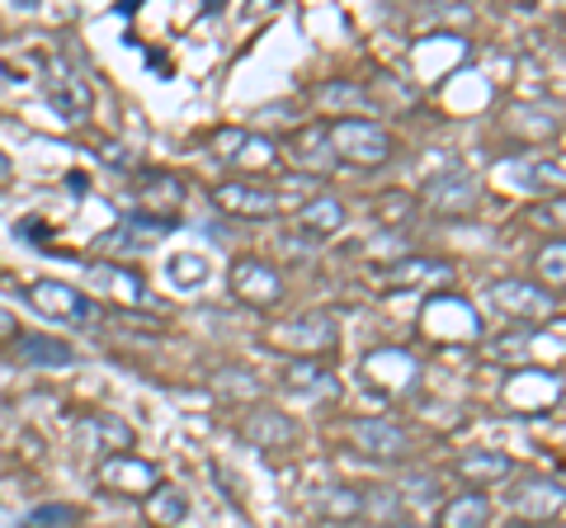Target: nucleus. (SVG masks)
Listing matches in <instances>:
<instances>
[{"label":"nucleus","mask_w":566,"mask_h":528,"mask_svg":"<svg viewBox=\"0 0 566 528\" xmlns=\"http://www.w3.org/2000/svg\"><path fill=\"white\" fill-rule=\"evenodd\" d=\"M326 137H331V151L349 166H382L387 156H392V137H387V128L374 118H359V114L335 118L326 128Z\"/></svg>","instance_id":"obj_1"},{"label":"nucleus","mask_w":566,"mask_h":528,"mask_svg":"<svg viewBox=\"0 0 566 528\" xmlns=\"http://www.w3.org/2000/svg\"><path fill=\"white\" fill-rule=\"evenodd\" d=\"M24 297H29V307H39L48 321H57V326H95L99 321V307L81 288L62 284V278H39V284H29Z\"/></svg>","instance_id":"obj_2"},{"label":"nucleus","mask_w":566,"mask_h":528,"mask_svg":"<svg viewBox=\"0 0 566 528\" xmlns=\"http://www.w3.org/2000/svg\"><path fill=\"white\" fill-rule=\"evenodd\" d=\"M270 340L279 349H289L293 359H322V349H331L340 340V330H335V321L326 311H307V316H297V321H283Z\"/></svg>","instance_id":"obj_3"},{"label":"nucleus","mask_w":566,"mask_h":528,"mask_svg":"<svg viewBox=\"0 0 566 528\" xmlns=\"http://www.w3.org/2000/svg\"><path fill=\"white\" fill-rule=\"evenodd\" d=\"M232 293L241 297L245 307H255V311H270L283 303V274L274 270L270 260H255V255H245L232 264Z\"/></svg>","instance_id":"obj_4"},{"label":"nucleus","mask_w":566,"mask_h":528,"mask_svg":"<svg viewBox=\"0 0 566 528\" xmlns=\"http://www.w3.org/2000/svg\"><path fill=\"white\" fill-rule=\"evenodd\" d=\"M505 505H510V515L547 524V519L566 515V486L562 482H547V477H520L515 486H510Z\"/></svg>","instance_id":"obj_5"},{"label":"nucleus","mask_w":566,"mask_h":528,"mask_svg":"<svg viewBox=\"0 0 566 528\" xmlns=\"http://www.w3.org/2000/svg\"><path fill=\"white\" fill-rule=\"evenodd\" d=\"M48 99H52V109H57L66 123H85L95 109V91H91V81H85L71 62H52L48 66Z\"/></svg>","instance_id":"obj_6"},{"label":"nucleus","mask_w":566,"mask_h":528,"mask_svg":"<svg viewBox=\"0 0 566 528\" xmlns=\"http://www.w3.org/2000/svg\"><path fill=\"white\" fill-rule=\"evenodd\" d=\"M212 203L232 218H279L283 213V193L270 189V184H251V180H227L212 189Z\"/></svg>","instance_id":"obj_7"},{"label":"nucleus","mask_w":566,"mask_h":528,"mask_svg":"<svg viewBox=\"0 0 566 528\" xmlns=\"http://www.w3.org/2000/svg\"><path fill=\"white\" fill-rule=\"evenodd\" d=\"M95 482L104 490H118V496H151L161 486V472H156L147 457H133V453H118V457H104L95 467Z\"/></svg>","instance_id":"obj_8"},{"label":"nucleus","mask_w":566,"mask_h":528,"mask_svg":"<svg viewBox=\"0 0 566 528\" xmlns=\"http://www.w3.org/2000/svg\"><path fill=\"white\" fill-rule=\"evenodd\" d=\"M185 203V184L166 170H151L137 180V199H133V218H151V222H175Z\"/></svg>","instance_id":"obj_9"},{"label":"nucleus","mask_w":566,"mask_h":528,"mask_svg":"<svg viewBox=\"0 0 566 528\" xmlns=\"http://www.w3.org/2000/svg\"><path fill=\"white\" fill-rule=\"evenodd\" d=\"M491 303L505 316H515V321H543V316L553 311V297H547L538 284H524V278H501V284H491Z\"/></svg>","instance_id":"obj_10"},{"label":"nucleus","mask_w":566,"mask_h":528,"mask_svg":"<svg viewBox=\"0 0 566 528\" xmlns=\"http://www.w3.org/2000/svg\"><path fill=\"white\" fill-rule=\"evenodd\" d=\"M81 448L85 453H95V457H118V453H133V430L123 425L118 415H91V420H81Z\"/></svg>","instance_id":"obj_11"},{"label":"nucleus","mask_w":566,"mask_h":528,"mask_svg":"<svg viewBox=\"0 0 566 528\" xmlns=\"http://www.w3.org/2000/svg\"><path fill=\"white\" fill-rule=\"evenodd\" d=\"M349 434H354V444H359L368 457H378V463H392V457H401L411 448V439H406V430L397 420H354Z\"/></svg>","instance_id":"obj_12"},{"label":"nucleus","mask_w":566,"mask_h":528,"mask_svg":"<svg viewBox=\"0 0 566 528\" xmlns=\"http://www.w3.org/2000/svg\"><path fill=\"white\" fill-rule=\"evenodd\" d=\"M424 203H430L434 213H468V208L476 203V180L468 170L434 175V180L424 184Z\"/></svg>","instance_id":"obj_13"},{"label":"nucleus","mask_w":566,"mask_h":528,"mask_svg":"<svg viewBox=\"0 0 566 528\" xmlns=\"http://www.w3.org/2000/svg\"><path fill=\"white\" fill-rule=\"evenodd\" d=\"M283 151H289V161L297 170H307V175L335 166V151H331V137H326L322 123H312V128H297L289 142H283Z\"/></svg>","instance_id":"obj_14"},{"label":"nucleus","mask_w":566,"mask_h":528,"mask_svg":"<svg viewBox=\"0 0 566 528\" xmlns=\"http://www.w3.org/2000/svg\"><path fill=\"white\" fill-rule=\"evenodd\" d=\"M340 226H345V208H340V199H331V193H316V199L297 208V232H307L316 241L340 232Z\"/></svg>","instance_id":"obj_15"},{"label":"nucleus","mask_w":566,"mask_h":528,"mask_svg":"<svg viewBox=\"0 0 566 528\" xmlns=\"http://www.w3.org/2000/svg\"><path fill=\"white\" fill-rule=\"evenodd\" d=\"M486 524H491V500L476 496V490H468V496H458L439 509V528H486Z\"/></svg>","instance_id":"obj_16"},{"label":"nucleus","mask_w":566,"mask_h":528,"mask_svg":"<svg viewBox=\"0 0 566 528\" xmlns=\"http://www.w3.org/2000/svg\"><path fill=\"white\" fill-rule=\"evenodd\" d=\"M283 387H293V392H335V373L322 359H289L283 363Z\"/></svg>","instance_id":"obj_17"},{"label":"nucleus","mask_w":566,"mask_h":528,"mask_svg":"<svg viewBox=\"0 0 566 528\" xmlns=\"http://www.w3.org/2000/svg\"><path fill=\"white\" fill-rule=\"evenodd\" d=\"M20 355L29 363H43V368H66L71 359H76V349L62 345V340H52V336H39V330H20Z\"/></svg>","instance_id":"obj_18"},{"label":"nucleus","mask_w":566,"mask_h":528,"mask_svg":"<svg viewBox=\"0 0 566 528\" xmlns=\"http://www.w3.org/2000/svg\"><path fill=\"white\" fill-rule=\"evenodd\" d=\"M458 472H463L472 486H491V482L515 477V463H510L505 453H468V457H458Z\"/></svg>","instance_id":"obj_19"},{"label":"nucleus","mask_w":566,"mask_h":528,"mask_svg":"<svg viewBox=\"0 0 566 528\" xmlns=\"http://www.w3.org/2000/svg\"><path fill=\"white\" fill-rule=\"evenodd\" d=\"M245 439L260 444V448H283V444H293L297 439V430L274 411H255V415H245Z\"/></svg>","instance_id":"obj_20"},{"label":"nucleus","mask_w":566,"mask_h":528,"mask_svg":"<svg viewBox=\"0 0 566 528\" xmlns=\"http://www.w3.org/2000/svg\"><path fill=\"white\" fill-rule=\"evenodd\" d=\"M189 515V500H185V490H175V486H156L151 496H147V519L156 528H170V524H180Z\"/></svg>","instance_id":"obj_21"},{"label":"nucleus","mask_w":566,"mask_h":528,"mask_svg":"<svg viewBox=\"0 0 566 528\" xmlns=\"http://www.w3.org/2000/svg\"><path fill=\"white\" fill-rule=\"evenodd\" d=\"M444 278H449V264H439V260H401V264H392L387 284L411 288V284H444Z\"/></svg>","instance_id":"obj_22"},{"label":"nucleus","mask_w":566,"mask_h":528,"mask_svg":"<svg viewBox=\"0 0 566 528\" xmlns=\"http://www.w3.org/2000/svg\"><path fill=\"white\" fill-rule=\"evenodd\" d=\"M166 278H170L175 288H185V293L203 288V284H208V260H203V255H193V251L170 255V260H166Z\"/></svg>","instance_id":"obj_23"},{"label":"nucleus","mask_w":566,"mask_h":528,"mask_svg":"<svg viewBox=\"0 0 566 528\" xmlns=\"http://www.w3.org/2000/svg\"><path fill=\"white\" fill-rule=\"evenodd\" d=\"M364 490H349V486H331L322 490V500H316V509H322V519H354L364 515Z\"/></svg>","instance_id":"obj_24"},{"label":"nucleus","mask_w":566,"mask_h":528,"mask_svg":"<svg viewBox=\"0 0 566 528\" xmlns=\"http://www.w3.org/2000/svg\"><path fill=\"white\" fill-rule=\"evenodd\" d=\"M227 161H237V166H245V170H260V166L274 161V142H264V137H255V133H241V142L232 147V156H227Z\"/></svg>","instance_id":"obj_25"},{"label":"nucleus","mask_w":566,"mask_h":528,"mask_svg":"<svg viewBox=\"0 0 566 528\" xmlns=\"http://www.w3.org/2000/svg\"><path fill=\"white\" fill-rule=\"evenodd\" d=\"M538 274L547 278V284H566V241L543 245V255H538Z\"/></svg>","instance_id":"obj_26"},{"label":"nucleus","mask_w":566,"mask_h":528,"mask_svg":"<svg viewBox=\"0 0 566 528\" xmlns=\"http://www.w3.org/2000/svg\"><path fill=\"white\" fill-rule=\"evenodd\" d=\"M76 519V509L66 505H48V509H33V515L24 519V528H52V524H71Z\"/></svg>","instance_id":"obj_27"},{"label":"nucleus","mask_w":566,"mask_h":528,"mask_svg":"<svg viewBox=\"0 0 566 528\" xmlns=\"http://www.w3.org/2000/svg\"><path fill=\"white\" fill-rule=\"evenodd\" d=\"M322 104H354V109H359V104H368V95L359 91V85H326Z\"/></svg>","instance_id":"obj_28"},{"label":"nucleus","mask_w":566,"mask_h":528,"mask_svg":"<svg viewBox=\"0 0 566 528\" xmlns=\"http://www.w3.org/2000/svg\"><path fill=\"white\" fill-rule=\"evenodd\" d=\"M0 340H20V321H14V311L0 307Z\"/></svg>","instance_id":"obj_29"},{"label":"nucleus","mask_w":566,"mask_h":528,"mask_svg":"<svg viewBox=\"0 0 566 528\" xmlns=\"http://www.w3.org/2000/svg\"><path fill=\"white\" fill-rule=\"evenodd\" d=\"M6 175H10V156L0 151V180H6Z\"/></svg>","instance_id":"obj_30"},{"label":"nucleus","mask_w":566,"mask_h":528,"mask_svg":"<svg viewBox=\"0 0 566 528\" xmlns=\"http://www.w3.org/2000/svg\"><path fill=\"white\" fill-rule=\"evenodd\" d=\"M387 528H416V524H406V519H397V524H387Z\"/></svg>","instance_id":"obj_31"}]
</instances>
